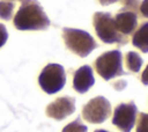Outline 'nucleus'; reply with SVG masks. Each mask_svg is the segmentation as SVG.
Masks as SVG:
<instances>
[{"label": "nucleus", "mask_w": 148, "mask_h": 132, "mask_svg": "<svg viewBox=\"0 0 148 132\" xmlns=\"http://www.w3.org/2000/svg\"><path fill=\"white\" fill-rule=\"evenodd\" d=\"M14 25L18 30H44L50 20L37 0H23L14 16Z\"/></svg>", "instance_id": "obj_1"}, {"label": "nucleus", "mask_w": 148, "mask_h": 132, "mask_svg": "<svg viewBox=\"0 0 148 132\" xmlns=\"http://www.w3.org/2000/svg\"><path fill=\"white\" fill-rule=\"evenodd\" d=\"M92 23L98 38L108 44L118 43L120 45L127 42V38L123 36L116 28L114 20L110 13L96 12L92 17Z\"/></svg>", "instance_id": "obj_2"}, {"label": "nucleus", "mask_w": 148, "mask_h": 132, "mask_svg": "<svg viewBox=\"0 0 148 132\" xmlns=\"http://www.w3.org/2000/svg\"><path fill=\"white\" fill-rule=\"evenodd\" d=\"M62 38L66 46L79 57H87L97 47V43L87 31L73 28L62 29Z\"/></svg>", "instance_id": "obj_3"}, {"label": "nucleus", "mask_w": 148, "mask_h": 132, "mask_svg": "<svg viewBox=\"0 0 148 132\" xmlns=\"http://www.w3.org/2000/svg\"><path fill=\"white\" fill-rule=\"evenodd\" d=\"M95 69L104 80H110L114 76L126 74L123 69L121 53L118 50L108 51L99 56L95 60Z\"/></svg>", "instance_id": "obj_4"}, {"label": "nucleus", "mask_w": 148, "mask_h": 132, "mask_svg": "<svg viewBox=\"0 0 148 132\" xmlns=\"http://www.w3.org/2000/svg\"><path fill=\"white\" fill-rule=\"evenodd\" d=\"M39 86L47 94H54L62 89L66 82L65 69L59 64L46 65L38 78Z\"/></svg>", "instance_id": "obj_5"}, {"label": "nucleus", "mask_w": 148, "mask_h": 132, "mask_svg": "<svg viewBox=\"0 0 148 132\" xmlns=\"http://www.w3.org/2000/svg\"><path fill=\"white\" fill-rule=\"evenodd\" d=\"M111 113V105L110 102L103 97L97 96L91 98L83 108H82V116L83 118L94 124L103 123Z\"/></svg>", "instance_id": "obj_6"}, {"label": "nucleus", "mask_w": 148, "mask_h": 132, "mask_svg": "<svg viewBox=\"0 0 148 132\" xmlns=\"http://www.w3.org/2000/svg\"><path fill=\"white\" fill-rule=\"evenodd\" d=\"M136 116V107L133 102L119 104L113 113L112 123L123 132H131Z\"/></svg>", "instance_id": "obj_7"}, {"label": "nucleus", "mask_w": 148, "mask_h": 132, "mask_svg": "<svg viewBox=\"0 0 148 132\" xmlns=\"http://www.w3.org/2000/svg\"><path fill=\"white\" fill-rule=\"evenodd\" d=\"M75 110V100L69 96H62L50 103L46 108V115L57 120H61L72 115Z\"/></svg>", "instance_id": "obj_8"}, {"label": "nucleus", "mask_w": 148, "mask_h": 132, "mask_svg": "<svg viewBox=\"0 0 148 132\" xmlns=\"http://www.w3.org/2000/svg\"><path fill=\"white\" fill-rule=\"evenodd\" d=\"M113 20H114L117 30L125 37L127 35H131L138 25L136 12L130 10L126 8H123L121 10H119L117 15L113 17Z\"/></svg>", "instance_id": "obj_9"}, {"label": "nucleus", "mask_w": 148, "mask_h": 132, "mask_svg": "<svg viewBox=\"0 0 148 132\" xmlns=\"http://www.w3.org/2000/svg\"><path fill=\"white\" fill-rule=\"evenodd\" d=\"M95 83V78L92 74V68L88 65L81 66L73 78V87L77 93H86Z\"/></svg>", "instance_id": "obj_10"}, {"label": "nucleus", "mask_w": 148, "mask_h": 132, "mask_svg": "<svg viewBox=\"0 0 148 132\" xmlns=\"http://www.w3.org/2000/svg\"><path fill=\"white\" fill-rule=\"evenodd\" d=\"M132 43L142 52L148 53V22L142 23L134 32Z\"/></svg>", "instance_id": "obj_11"}, {"label": "nucleus", "mask_w": 148, "mask_h": 132, "mask_svg": "<svg viewBox=\"0 0 148 132\" xmlns=\"http://www.w3.org/2000/svg\"><path fill=\"white\" fill-rule=\"evenodd\" d=\"M126 66L132 72H139L142 66V58L134 51H130L126 54Z\"/></svg>", "instance_id": "obj_12"}, {"label": "nucleus", "mask_w": 148, "mask_h": 132, "mask_svg": "<svg viewBox=\"0 0 148 132\" xmlns=\"http://www.w3.org/2000/svg\"><path fill=\"white\" fill-rule=\"evenodd\" d=\"M14 2L12 1H0V17L3 20H9L13 15Z\"/></svg>", "instance_id": "obj_13"}, {"label": "nucleus", "mask_w": 148, "mask_h": 132, "mask_svg": "<svg viewBox=\"0 0 148 132\" xmlns=\"http://www.w3.org/2000/svg\"><path fill=\"white\" fill-rule=\"evenodd\" d=\"M88 127L80 123V119H76L68 125H66L62 130V132H87Z\"/></svg>", "instance_id": "obj_14"}, {"label": "nucleus", "mask_w": 148, "mask_h": 132, "mask_svg": "<svg viewBox=\"0 0 148 132\" xmlns=\"http://www.w3.org/2000/svg\"><path fill=\"white\" fill-rule=\"evenodd\" d=\"M136 132H148V113H139Z\"/></svg>", "instance_id": "obj_15"}, {"label": "nucleus", "mask_w": 148, "mask_h": 132, "mask_svg": "<svg viewBox=\"0 0 148 132\" xmlns=\"http://www.w3.org/2000/svg\"><path fill=\"white\" fill-rule=\"evenodd\" d=\"M124 3V8L136 12L139 9V0H121Z\"/></svg>", "instance_id": "obj_16"}, {"label": "nucleus", "mask_w": 148, "mask_h": 132, "mask_svg": "<svg viewBox=\"0 0 148 132\" xmlns=\"http://www.w3.org/2000/svg\"><path fill=\"white\" fill-rule=\"evenodd\" d=\"M7 38H8V34H7L6 27L0 23V47L6 43Z\"/></svg>", "instance_id": "obj_17"}, {"label": "nucleus", "mask_w": 148, "mask_h": 132, "mask_svg": "<svg viewBox=\"0 0 148 132\" xmlns=\"http://www.w3.org/2000/svg\"><path fill=\"white\" fill-rule=\"evenodd\" d=\"M139 8H140V13L142 14V16L148 17V0H143Z\"/></svg>", "instance_id": "obj_18"}, {"label": "nucleus", "mask_w": 148, "mask_h": 132, "mask_svg": "<svg viewBox=\"0 0 148 132\" xmlns=\"http://www.w3.org/2000/svg\"><path fill=\"white\" fill-rule=\"evenodd\" d=\"M141 81H142L143 85H148V65L141 74Z\"/></svg>", "instance_id": "obj_19"}, {"label": "nucleus", "mask_w": 148, "mask_h": 132, "mask_svg": "<svg viewBox=\"0 0 148 132\" xmlns=\"http://www.w3.org/2000/svg\"><path fill=\"white\" fill-rule=\"evenodd\" d=\"M117 1H120V0H98V2L103 6H108V5H111V3H114Z\"/></svg>", "instance_id": "obj_20"}, {"label": "nucleus", "mask_w": 148, "mask_h": 132, "mask_svg": "<svg viewBox=\"0 0 148 132\" xmlns=\"http://www.w3.org/2000/svg\"><path fill=\"white\" fill-rule=\"evenodd\" d=\"M95 132H108V131H104V130H97V131H95Z\"/></svg>", "instance_id": "obj_21"}]
</instances>
